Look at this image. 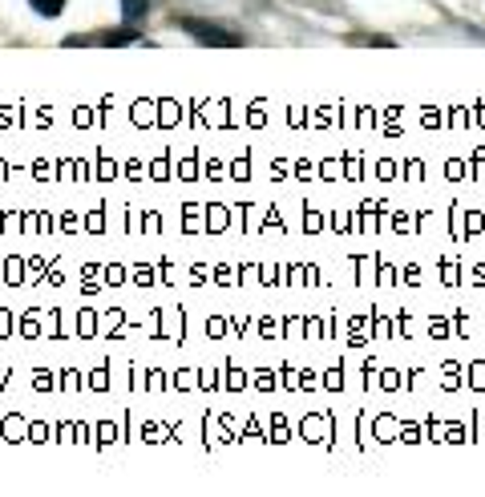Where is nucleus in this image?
<instances>
[{
    "label": "nucleus",
    "instance_id": "4",
    "mask_svg": "<svg viewBox=\"0 0 485 497\" xmlns=\"http://www.w3.org/2000/svg\"><path fill=\"white\" fill-rule=\"evenodd\" d=\"M146 0H121V13H126V21H137V17H146Z\"/></svg>",
    "mask_w": 485,
    "mask_h": 497
},
{
    "label": "nucleus",
    "instance_id": "3",
    "mask_svg": "<svg viewBox=\"0 0 485 497\" xmlns=\"http://www.w3.org/2000/svg\"><path fill=\"white\" fill-rule=\"evenodd\" d=\"M97 41H101V45H134L137 33H134V29H121V33H101Z\"/></svg>",
    "mask_w": 485,
    "mask_h": 497
},
{
    "label": "nucleus",
    "instance_id": "1",
    "mask_svg": "<svg viewBox=\"0 0 485 497\" xmlns=\"http://www.w3.org/2000/svg\"><path fill=\"white\" fill-rule=\"evenodd\" d=\"M178 29L190 33L198 45H223V49H239V45H242V37L226 33V29H218V25H207V21H194V17H182V21H178Z\"/></svg>",
    "mask_w": 485,
    "mask_h": 497
},
{
    "label": "nucleus",
    "instance_id": "2",
    "mask_svg": "<svg viewBox=\"0 0 485 497\" xmlns=\"http://www.w3.org/2000/svg\"><path fill=\"white\" fill-rule=\"evenodd\" d=\"M29 4L40 17H61V9H65V0H29Z\"/></svg>",
    "mask_w": 485,
    "mask_h": 497
}]
</instances>
